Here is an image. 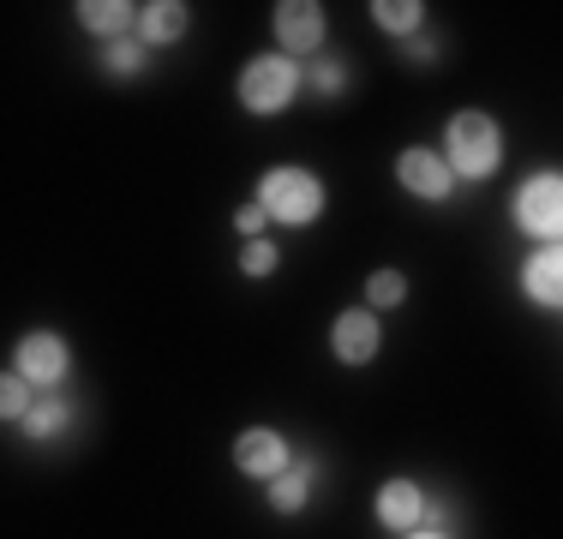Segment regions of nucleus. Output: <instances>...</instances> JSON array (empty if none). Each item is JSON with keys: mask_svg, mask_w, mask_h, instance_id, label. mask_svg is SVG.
I'll return each instance as SVG.
<instances>
[{"mask_svg": "<svg viewBox=\"0 0 563 539\" xmlns=\"http://www.w3.org/2000/svg\"><path fill=\"white\" fill-rule=\"evenodd\" d=\"M258 205L276 216V222H312L318 210H324V186L312 180L306 168H276V174H264V186H258Z\"/></svg>", "mask_w": 563, "mask_h": 539, "instance_id": "1", "label": "nucleus"}, {"mask_svg": "<svg viewBox=\"0 0 563 539\" xmlns=\"http://www.w3.org/2000/svg\"><path fill=\"white\" fill-rule=\"evenodd\" d=\"M450 168L479 180V174L498 168V127L486 114H455L450 120Z\"/></svg>", "mask_w": 563, "mask_h": 539, "instance_id": "2", "label": "nucleus"}, {"mask_svg": "<svg viewBox=\"0 0 563 539\" xmlns=\"http://www.w3.org/2000/svg\"><path fill=\"white\" fill-rule=\"evenodd\" d=\"M516 222L540 240H558L563 234V174H540V180L521 186L516 198Z\"/></svg>", "mask_w": 563, "mask_h": 539, "instance_id": "3", "label": "nucleus"}, {"mask_svg": "<svg viewBox=\"0 0 563 539\" xmlns=\"http://www.w3.org/2000/svg\"><path fill=\"white\" fill-rule=\"evenodd\" d=\"M294 97V61H252L246 73H240V102L252 108V114H276V108H288Z\"/></svg>", "mask_w": 563, "mask_h": 539, "instance_id": "4", "label": "nucleus"}, {"mask_svg": "<svg viewBox=\"0 0 563 539\" xmlns=\"http://www.w3.org/2000/svg\"><path fill=\"white\" fill-rule=\"evenodd\" d=\"M276 43L288 54H312L324 43V12L312 7V0H288V7H276Z\"/></svg>", "mask_w": 563, "mask_h": 539, "instance_id": "5", "label": "nucleus"}, {"mask_svg": "<svg viewBox=\"0 0 563 539\" xmlns=\"http://www.w3.org/2000/svg\"><path fill=\"white\" fill-rule=\"evenodd\" d=\"M234 462H240V474H258V480H282L288 474V443L276 438V431H246V438L234 443Z\"/></svg>", "mask_w": 563, "mask_h": 539, "instance_id": "6", "label": "nucleus"}, {"mask_svg": "<svg viewBox=\"0 0 563 539\" xmlns=\"http://www.w3.org/2000/svg\"><path fill=\"white\" fill-rule=\"evenodd\" d=\"M396 174H401V186L420 193V198H444L450 193V162L432 156V151H401Z\"/></svg>", "mask_w": 563, "mask_h": 539, "instance_id": "7", "label": "nucleus"}, {"mask_svg": "<svg viewBox=\"0 0 563 539\" xmlns=\"http://www.w3.org/2000/svg\"><path fill=\"white\" fill-rule=\"evenodd\" d=\"M330 342H336V354L347 366H366V360L378 354V323H372V312H342Z\"/></svg>", "mask_w": 563, "mask_h": 539, "instance_id": "8", "label": "nucleus"}, {"mask_svg": "<svg viewBox=\"0 0 563 539\" xmlns=\"http://www.w3.org/2000/svg\"><path fill=\"white\" fill-rule=\"evenodd\" d=\"M19 377H31V384H55L66 377V348L55 336H31V342L19 348Z\"/></svg>", "mask_w": 563, "mask_h": 539, "instance_id": "9", "label": "nucleus"}, {"mask_svg": "<svg viewBox=\"0 0 563 539\" xmlns=\"http://www.w3.org/2000/svg\"><path fill=\"white\" fill-rule=\"evenodd\" d=\"M426 516V492L413 480H390L384 485V497H378V521L384 528H413V521Z\"/></svg>", "mask_w": 563, "mask_h": 539, "instance_id": "10", "label": "nucleus"}, {"mask_svg": "<svg viewBox=\"0 0 563 539\" xmlns=\"http://www.w3.org/2000/svg\"><path fill=\"white\" fill-rule=\"evenodd\" d=\"M521 288H528L540 306H563V246L533 252V258H528V276H521Z\"/></svg>", "mask_w": 563, "mask_h": 539, "instance_id": "11", "label": "nucleus"}, {"mask_svg": "<svg viewBox=\"0 0 563 539\" xmlns=\"http://www.w3.org/2000/svg\"><path fill=\"white\" fill-rule=\"evenodd\" d=\"M144 31H151L156 43H174V36L186 31V7H174V0H156V7H144Z\"/></svg>", "mask_w": 563, "mask_h": 539, "instance_id": "12", "label": "nucleus"}, {"mask_svg": "<svg viewBox=\"0 0 563 539\" xmlns=\"http://www.w3.org/2000/svg\"><path fill=\"white\" fill-rule=\"evenodd\" d=\"M78 12H85L90 31H126L132 24V7H120V0H85Z\"/></svg>", "mask_w": 563, "mask_h": 539, "instance_id": "13", "label": "nucleus"}, {"mask_svg": "<svg viewBox=\"0 0 563 539\" xmlns=\"http://www.w3.org/2000/svg\"><path fill=\"white\" fill-rule=\"evenodd\" d=\"M372 12H378V24H384V31H420V0H378V7H372Z\"/></svg>", "mask_w": 563, "mask_h": 539, "instance_id": "14", "label": "nucleus"}, {"mask_svg": "<svg viewBox=\"0 0 563 539\" xmlns=\"http://www.w3.org/2000/svg\"><path fill=\"white\" fill-rule=\"evenodd\" d=\"M306 492H312V468H288V474L276 480V509H300L306 504Z\"/></svg>", "mask_w": 563, "mask_h": 539, "instance_id": "15", "label": "nucleus"}, {"mask_svg": "<svg viewBox=\"0 0 563 539\" xmlns=\"http://www.w3.org/2000/svg\"><path fill=\"white\" fill-rule=\"evenodd\" d=\"M0 408H7V420H31V377L12 372L7 384H0Z\"/></svg>", "mask_w": 563, "mask_h": 539, "instance_id": "16", "label": "nucleus"}, {"mask_svg": "<svg viewBox=\"0 0 563 539\" xmlns=\"http://www.w3.org/2000/svg\"><path fill=\"white\" fill-rule=\"evenodd\" d=\"M366 294H372V306H396L401 294H408V282H401L396 270H378V276L366 282Z\"/></svg>", "mask_w": 563, "mask_h": 539, "instance_id": "17", "label": "nucleus"}, {"mask_svg": "<svg viewBox=\"0 0 563 539\" xmlns=\"http://www.w3.org/2000/svg\"><path fill=\"white\" fill-rule=\"evenodd\" d=\"M24 426H31V438H48V431L66 426V408H60V402H43V408H31V420H24Z\"/></svg>", "mask_w": 563, "mask_h": 539, "instance_id": "18", "label": "nucleus"}, {"mask_svg": "<svg viewBox=\"0 0 563 539\" xmlns=\"http://www.w3.org/2000/svg\"><path fill=\"white\" fill-rule=\"evenodd\" d=\"M240 264H246V276H271V270H276V246L252 240V246H246V258H240Z\"/></svg>", "mask_w": 563, "mask_h": 539, "instance_id": "19", "label": "nucleus"}, {"mask_svg": "<svg viewBox=\"0 0 563 539\" xmlns=\"http://www.w3.org/2000/svg\"><path fill=\"white\" fill-rule=\"evenodd\" d=\"M109 66H114V73H139V66H144L139 43H114V48H109Z\"/></svg>", "mask_w": 563, "mask_h": 539, "instance_id": "20", "label": "nucleus"}, {"mask_svg": "<svg viewBox=\"0 0 563 539\" xmlns=\"http://www.w3.org/2000/svg\"><path fill=\"white\" fill-rule=\"evenodd\" d=\"M264 216H271V210H264V205L240 210V216H234V222H240V234H258V228H264Z\"/></svg>", "mask_w": 563, "mask_h": 539, "instance_id": "21", "label": "nucleus"}, {"mask_svg": "<svg viewBox=\"0 0 563 539\" xmlns=\"http://www.w3.org/2000/svg\"><path fill=\"white\" fill-rule=\"evenodd\" d=\"M413 539H444V534H413Z\"/></svg>", "mask_w": 563, "mask_h": 539, "instance_id": "22", "label": "nucleus"}]
</instances>
